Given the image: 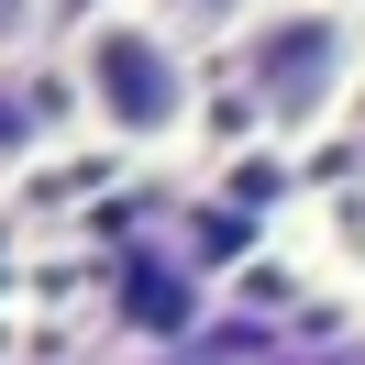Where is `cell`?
Masks as SVG:
<instances>
[{"label":"cell","instance_id":"cell-1","mask_svg":"<svg viewBox=\"0 0 365 365\" xmlns=\"http://www.w3.org/2000/svg\"><path fill=\"white\" fill-rule=\"evenodd\" d=\"M67 89L78 122L122 155H155L200 122V45L166 23L155 0H100L89 23L67 34Z\"/></svg>","mask_w":365,"mask_h":365},{"label":"cell","instance_id":"cell-2","mask_svg":"<svg viewBox=\"0 0 365 365\" xmlns=\"http://www.w3.org/2000/svg\"><path fill=\"white\" fill-rule=\"evenodd\" d=\"M354 78H365V11L354 0H266L255 34L232 45V89L277 144H310L321 122H343Z\"/></svg>","mask_w":365,"mask_h":365},{"label":"cell","instance_id":"cell-3","mask_svg":"<svg viewBox=\"0 0 365 365\" xmlns=\"http://www.w3.org/2000/svg\"><path fill=\"white\" fill-rule=\"evenodd\" d=\"M155 11H166V23H210V34H222V45H244V34H255V11H266V0H155Z\"/></svg>","mask_w":365,"mask_h":365},{"label":"cell","instance_id":"cell-4","mask_svg":"<svg viewBox=\"0 0 365 365\" xmlns=\"http://www.w3.org/2000/svg\"><path fill=\"white\" fill-rule=\"evenodd\" d=\"M45 23H56V0H0V78L45 45Z\"/></svg>","mask_w":365,"mask_h":365},{"label":"cell","instance_id":"cell-5","mask_svg":"<svg viewBox=\"0 0 365 365\" xmlns=\"http://www.w3.org/2000/svg\"><path fill=\"white\" fill-rule=\"evenodd\" d=\"M23 144H34V100H23V89H11V78H0V166L23 155Z\"/></svg>","mask_w":365,"mask_h":365}]
</instances>
